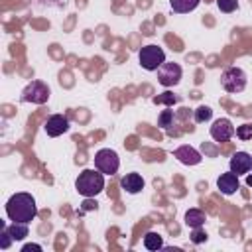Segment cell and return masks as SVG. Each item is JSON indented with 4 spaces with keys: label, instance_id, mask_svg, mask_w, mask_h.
Returning a JSON list of instances; mask_svg holds the SVG:
<instances>
[{
    "label": "cell",
    "instance_id": "12",
    "mask_svg": "<svg viewBox=\"0 0 252 252\" xmlns=\"http://www.w3.org/2000/svg\"><path fill=\"white\" fill-rule=\"evenodd\" d=\"M173 156L181 161V163H185V165H197V163H201V154L195 150V148H191V146H179L175 152H173Z\"/></svg>",
    "mask_w": 252,
    "mask_h": 252
},
{
    "label": "cell",
    "instance_id": "10",
    "mask_svg": "<svg viewBox=\"0 0 252 252\" xmlns=\"http://www.w3.org/2000/svg\"><path fill=\"white\" fill-rule=\"evenodd\" d=\"M252 167V156L248 152H236L230 158V171L236 175H244L248 173Z\"/></svg>",
    "mask_w": 252,
    "mask_h": 252
},
{
    "label": "cell",
    "instance_id": "18",
    "mask_svg": "<svg viewBox=\"0 0 252 252\" xmlns=\"http://www.w3.org/2000/svg\"><path fill=\"white\" fill-rule=\"evenodd\" d=\"M193 118H195L197 124H203V122L211 120V118H213V110H211V106H207V104L197 106L195 112H193Z\"/></svg>",
    "mask_w": 252,
    "mask_h": 252
},
{
    "label": "cell",
    "instance_id": "21",
    "mask_svg": "<svg viewBox=\"0 0 252 252\" xmlns=\"http://www.w3.org/2000/svg\"><path fill=\"white\" fill-rule=\"evenodd\" d=\"M217 6H219L220 12L230 14V12H234L238 8V0H217Z\"/></svg>",
    "mask_w": 252,
    "mask_h": 252
},
{
    "label": "cell",
    "instance_id": "7",
    "mask_svg": "<svg viewBox=\"0 0 252 252\" xmlns=\"http://www.w3.org/2000/svg\"><path fill=\"white\" fill-rule=\"evenodd\" d=\"M158 81H159V85H163V87H173V85H177L179 81H181V67L177 65V63H169V61H165L159 69H158Z\"/></svg>",
    "mask_w": 252,
    "mask_h": 252
},
{
    "label": "cell",
    "instance_id": "16",
    "mask_svg": "<svg viewBox=\"0 0 252 252\" xmlns=\"http://www.w3.org/2000/svg\"><path fill=\"white\" fill-rule=\"evenodd\" d=\"M144 248H148V250H159V248H163V238H161V234H158V232H154V230L146 232V234H144Z\"/></svg>",
    "mask_w": 252,
    "mask_h": 252
},
{
    "label": "cell",
    "instance_id": "3",
    "mask_svg": "<svg viewBox=\"0 0 252 252\" xmlns=\"http://www.w3.org/2000/svg\"><path fill=\"white\" fill-rule=\"evenodd\" d=\"M138 59L146 71H158L165 63V51L159 45H144L138 53Z\"/></svg>",
    "mask_w": 252,
    "mask_h": 252
},
{
    "label": "cell",
    "instance_id": "20",
    "mask_svg": "<svg viewBox=\"0 0 252 252\" xmlns=\"http://www.w3.org/2000/svg\"><path fill=\"white\" fill-rule=\"evenodd\" d=\"M158 126H161V128L173 126V110H169V106L165 110H161V114L158 118Z\"/></svg>",
    "mask_w": 252,
    "mask_h": 252
},
{
    "label": "cell",
    "instance_id": "24",
    "mask_svg": "<svg viewBox=\"0 0 252 252\" xmlns=\"http://www.w3.org/2000/svg\"><path fill=\"white\" fill-rule=\"evenodd\" d=\"M191 240H193L195 244H201V242H205V240H207V232H205V230H201V226H199V228H193Z\"/></svg>",
    "mask_w": 252,
    "mask_h": 252
},
{
    "label": "cell",
    "instance_id": "13",
    "mask_svg": "<svg viewBox=\"0 0 252 252\" xmlns=\"http://www.w3.org/2000/svg\"><path fill=\"white\" fill-rule=\"evenodd\" d=\"M144 177L140 175V173H126L122 179H120V187L126 191V193H130V195H136V193H140L142 189H144Z\"/></svg>",
    "mask_w": 252,
    "mask_h": 252
},
{
    "label": "cell",
    "instance_id": "26",
    "mask_svg": "<svg viewBox=\"0 0 252 252\" xmlns=\"http://www.w3.org/2000/svg\"><path fill=\"white\" fill-rule=\"evenodd\" d=\"M83 209H85V211H91V209H96V201H94V203H91V201H85V203H83Z\"/></svg>",
    "mask_w": 252,
    "mask_h": 252
},
{
    "label": "cell",
    "instance_id": "27",
    "mask_svg": "<svg viewBox=\"0 0 252 252\" xmlns=\"http://www.w3.org/2000/svg\"><path fill=\"white\" fill-rule=\"evenodd\" d=\"M246 185H248V187H252V175H248V177H246Z\"/></svg>",
    "mask_w": 252,
    "mask_h": 252
},
{
    "label": "cell",
    "instance_id": "5",
    "mask_svg": "<svg viewBox=\"0 0 252 252\" xmlns=\"http://www.w3.org/2000/svg\"><path fill=\"white\" fill-rule=\"evenodd\" d=\"M220 85L226 93H240L246 87V73L240 67H228L220 75Z\"/></svg>",
    "mask_w": 252,
    "mask_h": 252
},
{
    "label": "cell",
    "instance_id": "19",
    "mask_svg": "<svg viewBox=\"0 0 252 252\" xmlns=\"http://www.w3.org/2000/svg\"><path fill=\"white\" fill-rule=\"evenodd\" d=\"M177 100H179V96H177V94H173L171 91H165V93H161V94L154 96V102H156V104H165V106H169V108H171Z\"/></svg>",
    "mask_w": 252,
    "mask_h": 252
},
{
    "label": "cell",
    "instance_id": "9",
    "mask_svg": "<svg viewBox=\"0 0 252 252\" xmlns=\"http://www.w3.org/2000/svg\"><path fill=\"white\" fill-rule=\"evenodd\" d=\"M43 128H45L47 136L57 138V136H61V134H65L69 130V120L63 114H53V116L47 118V122H45Z\"/></svg>",
    "mask_w": 252,
    "mask_h": 252
},
{
    "label": "cell",
    "instance_id": "1",
    "mask_svg": "<svg viewBox=\"0 0 252 252\" xmlns=\"http://www.w3.org/2000/svg\"><path fill=\"white\" fill-rule=\"evenodd\" d=\"M6 215L14 222H32L37 217L35 199L30 193H16L6 203Z\"/></svg>",
    "mask_w": 252,
    "mask_h": 252
},
{
    "label": "cell",
    "instance_id": "22",
    "mask_svg": "<svg viewBox=\"0 0 252 252\" xmlns=\"http://www.w3.org/2000/svg\"><path fill=\"white\" fill-rule=\"evenodd\" d=\"M236 136H238L240 140H250V138H252V124H250V122L240 124V126L236 128Z\"/></svg>",
    "mask_w": 252,
    "mask_h": 252
},
{
    "label": "cell",
    "instance_id": "11",
    "mask_svg": "<svg viewBox=\"0 0 252 252\" xmlns=\"http://www.w3.org/2000/svg\"><path fill=\"white\" fill-rule=\"evenodd\" d=\"M217 187L222 195H232L238 191L240 183H238V175L232 173V171H226V173H220L219 179H217Z\"/></svg>",
    "mask_w": 252,
    "mask_h": 252
},
{
    "label": "cell",
    "instance_id": "15",
    "mask_svg": "<svg viewBox=\"0 0 252 252\" xmlns=\"http://www.w3.org/2000/svg\"><path fill=\"white\" fill-rule=\"evenodd\" d=\"M201 0H169V6L175 14H187V12H193L197 6H199Z\"/></svg>",
    "mask_w": 252,
    "mask_h": 252
},
{
    "label": "cell",
    "instance_id": "4",
    "mask_svg": "<svg viewBox=\"0 0 252 252\" xmlns=\"http://www.w3.org/2000/svg\"><path fill=\"white\" fill-rule=\"evenodd\" d=\"M94 167L98 171H102L104 175H114L120 167V158L114 150L110 148H102L94 154Z\"/></svg>",
    "mask_w": 252,
    "mask_h": 252
},
{
    "label": "cell",
    "instance_id": "23",
    "mask_svg": "<svg viewBox=\"0 0 252 252\" xmlns=\"http://www.w3.org/2000/svg\"><path fill=\"white\" fill-rule=\"evenodd\" d=\"M0 236H2V242H0V248H2V250H8L14 238H12V234H10V230H8V226H6V224L2 226V232H0Z\"/></svg>",
    "mask_w": 252,
    "mask_h": 252
},
{
    "label": "cell",
    "instance_id": "14",
    "mask_svg": "<svg viewBox=\"0 0 252 252\" xmlns=\"http://www.w3.org/2000/svg\"><path fill=\"white\" fill-rule=\"evenodd\" d=\"M205 220H207V217H205V213H203L201 209H189V211L185 213V224L191 226V228L203 226Z\"/></svg>",
    "mask_w": 252,
    "mask_h": 252
},
{
    "label": "cell",
    "instance_id": "28",
    "mask_svg": "<svg viewBox=\"0 0 252 252\" xmlns=\"http://www.w3.org/2000/svg\"><path fill=\"white\" fill-rule=\"evenodd\" d=\"M41 2H49V0H41ZM49 4H51V2H49ZM59 4H63V2H61V0H59Z\"/></svg>",
    "mask_w": 252,
    "mask_h": 252
},
{
    "label": "cell",
    "instance_id": "2",
    "mask_svg": "<svg viewBox=\"0 0 252 252\" xmlns=\"http://www.w3.org/2000/svg\"><path fill=\"white\" fill-rule=\"evenodd\" d=\"M75 189L83 197H94L104 189V173L94 169H83L75 181Z\"/></svg>",
    "mask_w": 252,
    "mask_h": 252
},
{
    "label": "cell",
    "instance_id": "6",
    "mask_svg": "<svg viewBox=\"0 0 252 252\" xmlns=\"http://www.w3.org/2000/svg\"><path fill=\"white\" fill-rule=\"evenodd\" d=\"M49 94H51V91L43 81H32L22 91V100L24 102H33V104H43V102L49 100Z\"/></svg>",
    "mask_w": 252,
    "mask_h": 252
},
{
    "label": "cell",
    "instance_id": "8",
    "mask_svg": "<svg viewBox=\"0 0 252 252\" xmlns=\"http://www.w3.org/2000/svg\"><path fill=\"white\" fill-rule=\"evenodd\" d=\"M234 134H236V130H234V126L228 118H219L211 126V138L215 142H228Z\"/></svg>",
    "mask_w": 252,
    "mask_h": 252
},
{
    "label": "cell",
    "instance_id": "17",
    "mask_svg": "<svg viewBox=\"0 0 252 252\" xmlns=\"http://www.w3.org/2000/svg\"><path fill=\"white\" fill-rule=\"evenodd\" d=\"M8 230H10V234H12L14 240H24L28 236V232H30L28 230V222H14V220L8 226Z\"/></svg>",
    "mask_w": 252,
    "mask_h": 252
},
{
    "label": "cell",
    "instance_id": "25",
    "mask_svg": "<svg viewBox=\"0 0 252 252\" xmlns=\"http://www.w3.org/2000/svg\"><path fill=\"white\" fill-rule=\"evenodd\" d=\"M30 250H35V252H41V246L39 244H26L22 248V252H30Z\"/></svg>",
    "mask_w": 252,
    "mask_h": 252
}]
</instances>
